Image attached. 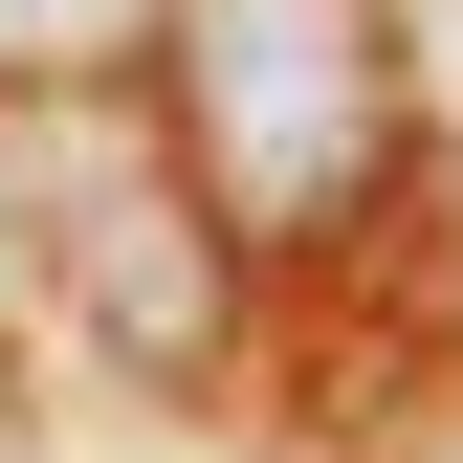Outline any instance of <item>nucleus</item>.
Returning a JSON list of instances; mask_svg holds the SVG:
<instances>
[{"mask_svg": "<svg viewBox=\"0 0 463 463\" xmlns=\"http://www.w3.org/2000/svg\"><path fill=\"white\" fill-rule=\"evenodd\" d=\"M177 44V0H0V89H110Z\"/></svg>", "mask_w": 463, "mask_h": 463, "instance_id": "nucleus-2", "label": "nucleus"}, {"mask_svg": "<svg viewBox=\"0 0 463 463\" xmlns=\"http://www.w3.org/2000/svg\"><path fill=\"white\" fill-rule=\"evenodd\" d=\"M155 67H177V199L221 221V265H309L420 133L397 0H177Z\"/></svg>", "mask_w": 463, "mask_h": 463, "instance_id": "nucleus-1", "label": "nucleus"}]
</instances>
